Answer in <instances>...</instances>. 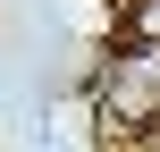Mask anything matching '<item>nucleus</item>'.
Here are the masks:
<instances>
[{"mask_svg": "<svg viewBox=\"0 0 160 152\" xmlns=\"http://www.w3.org/2000/svg\"><path fill=\"white\" fill-rule=\"evenodd\" d=\"M127 25H135V42H160V0H135V17H127Z\"/></svg>", "mask_w": 160, "mask_h": 152, "instance_id": "nucleus-1", "label": "nucleus"}]
</instances>
